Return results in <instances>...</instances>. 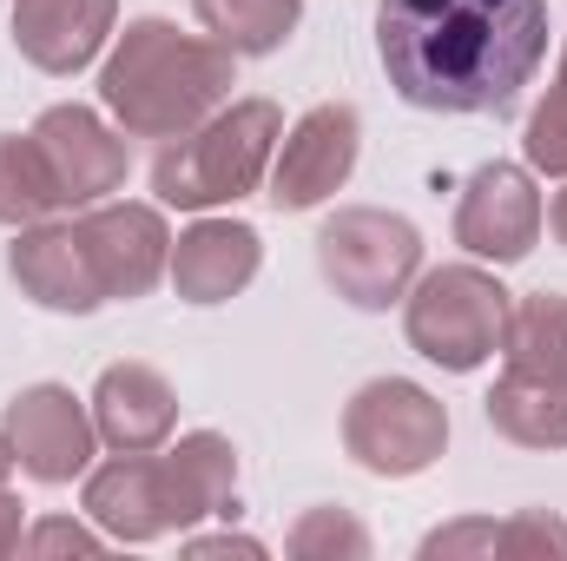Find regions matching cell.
Instances as JSON below:
<instances>
[{
  "label": "cell",
  "mask_w": 567,
  "mask_h": 561,
  "mask_svg": "<svg viewBox=\"0 0 567 561\" xmlns=\"http://www.w3.org/2000/svg\"><path fill=\"white\" fill-rule=\"evenodd\" d=\"M0 429H7V442H13V462H20L33 482H47V489L86 476L93 456H100L93 404H80L66 384H27V390L7 404Z\"/></svg>",
  "instance_id": "obj_10"
},
{
  "label": "cell",
  "mask_w": 567,
  "mask_h": 561,
  "mask_svg": "<svg viewBox=\"0 0 567 561\" xmlns=\"http://www.w3.org/2000/svg\"><path fill=\"white\" fill-rule=\"evenodd\" d=\"M33 140L47 152V165H53V185H60V205H66V212H86V205L113 198V192L126 185V172H133L126 133L106 126V120H100L93 106H80V100L47 106V113L33 120Z\"/></svg>",
  "instance_id": "obj_11"
},
{
  "label": "cell",
  "mask_w": 567,
  "mask_h": 561,
  "mask_svg": "<svg viewBox=\"0 0 567 561\" xmlns=\"http://www.w3.org/2000/svg\"><path fill=\"white\" fill-rule=\"evenodd\" d=\"M423 561H495L502 555V522H482V516H468V522H449V529H429Z\"/></svg>",
  "instance_id": "obj_24"
},
{
  "label": "cell",
  "mask_w": 567,
  "mask_h": 561,
  "mask_svg": "<svg viewBox=\"0 0 567 561\" xmlns=\"http://www.w3.org/2000/svg\"><path fill=\"white\" fill-rule=\"evenodd\" d=\"M20 542H27V502L0 489V555H20Z\"/></svg>",
  "instance_id": "obj_28"
},
{
  "label": "cell",
  "mask_w": 567,
  "mask_h": 561,
  "mask_svg": "<svg viewBox=\"0 0 567 561\" xmlns=\"http://www.w3.org/2000/svg\"><path fill=\"white\" fill-rule=\"evenodd\" d=\"M317 272L357 310H390L423 278V232L383 205H343L317 232Z\"/></svg>",
  "instance_id": "obj_5"
},
{
  "label": "cell",
  "mask_w": 567,
  "mask_h": 561,
  "mask_svg": "<svg viewBox=\"0 0 567 561\" xmlns=\"http://www.w3.org/2000/svg\"><path fill=\"white\" fill-rule=\"evenodd\" d=\"M522 152H528V172H548V178H567V47L555 60V80L542 93V106L528 113V133H522Z\"/></svg>",
  "instance_id": "obj_23"
},
{
  "label": "cell",
  "mask_w": 567,
  "mask_h": 561,
  "mask_svg": "<svg viewBox=\"0 0 567 561\" xmlns=\"http://www.w3.org/2000/svg\"><path fill=\"white\" fill-rule=\"evenodd\" d=\"M80 509H86L93 529H106V542L145 549V542L172 536V496H165L158 449H133V456L113 449V462L86 469L80 476Z\"/></svg>",
  "instance_id": "obj_13"
},
{
  "label": "cell",
  "mask_w": 567,
  "mask_h": 561,
  "mask_svg": "<svg viewBox=\"0 0 567 561\" xmlns=\"http://www.w3.org/2000/svg\"><path fill=\"white\" fill-rule=\"evenodd\" d=\"M185 555H265V542L258 536H231V529H218V536H185Z\"/></svg>",
  "instance_id": "obj_27"
},
{
  "label": "cell",
  "mask_w": 567,
  "mask_h": 561,
  "mask_svg": "<svg viewBox=\"0 0 567 561\" xmlns=\"http://www.w3.org/2000/svg\"><path fill=\"white\" fill-rule=\"evenodd\" d=\"M7 476H13V442H7V429H0V489H7Z\"/></svg>",
  "instance_id": "obj_30"
},
{
  "label": "cell",
  "mask_w": 567,
  "mask_h": 561,
  "mask_svg": "<svg viewBox=\"0 0 567 561\" xmlns=\"http://www.w3.org/2000/svg\"><path fill=\"white\" fill-rule=\"evenodd\" d=\"M238 86V53L212 33H178L172 20L140 13L113 33L100 67V106L126 140H178L205 126Z\"/></svg>",
  "instance_id": "obj_2"
},
{
  "label": "cell",
  "mask_w": 567,
  "mask_h": 561,
  "mask_svg": "<svg viewBox=\"0 0 567 561\" xmlns=\"http://www.w3.org/2000/svg\"><path fill=\"white\" fill-rule=\"evenodd\" d=\"M502 370L528 384H567V297L561 290H528L508 310L502 337Z\"/></svg>",
  "instance_id": "obj_18"
},
{
  "label": "cell",
  "mask_w": 567,
  "mask_h": 561,
  "mask_svg": "<svg viewBox=\"0 0 567 561\" xmlns=\"http://www.w3.org/2000/svg\"><path fill=\"white\" fill-rule=\"evenodd\" d=\"M86 404H93L100 442L120 449V456H133V449H165L172 429H178V397H172V384H165L152 364H133V357H126V364H106Z\"/></svg>",
  "instance_id": "obj_16"
},
{
  "label": "cell",
  "mask_w": 567,
  "mask_h": 561,
  "mask_svg": "<svg viewBox=\"0 0 567 561\" xmlns=\"http://www.w3.org/2000/svg\"><path fill=\"white\" fill-rule=\"evenodd\" d=\"M377 60L416 113H508L548 60V0H383Z\"/></svg>",
  "instance_id": "obj_1"
},
{
  "label": "cell",
  "mask_w": 567,
  "mask_h": 561,
  "mask_svg": "<svg viewBox=\"0 0 567 561\" xmlns=\"http://www.w3.org/2000/svg\"><path fill=\"white\" fill-rule=\"evenodd\" d=\"M482 417L515 449H567V384H528L502 370L482 397Z\"/></svg>",
  "instance_id": "obj_19"
},
{
  "label": "cell",
  "mask_w": 567,
  "mask_h": 561,
  "mask_svg": "<svg viewBox=\"0 0 567 561\" xmlns=\"http://www.w3.org/2000/svg\"><path fill=\"white\" fill-rule=\"evenodd\" d=\"M502 555L508 561H542V555H567V522H555L548 509H522L502 522Z\"/></svg>",
  "instance_id": "obj_25"
},
{
  "label": "cell",
  "mask_w": 567,
  "mask_h": 561,
  "mask_svg": "<svg viewBox=\"0 0 567 561\" xmlns=\"http://www.w3.org/2000/svg\"><path fill=\"white\" fill-rule=\"evenodd\" d=\"M548 225V205H542V185L528 165H508V159H488L468 172L462 198H455V245L482 265H522L535 252Z\"/></svg>",
  "instance_id": "obj_8"
},
{
  "label": "cell",
  "mask_w": 567,
  "mask_h": 561,
  "mask_svg": "<svg viewBox=\"0 0 567 561\" xmlns=\"http://www.w3.org/2000/svg\"><path fill=\"white\" fill-rule=\"evenodd\" d=\"M297 561H370V529L350 509H303L284 536Z\"/></svg>",
  "instance_id": "obj_22"
},
{
  "label": "cell",
  "mask_w": 567,
  "mask_h": 561,
  "mask_svg": "<svg viewBox=\"0 0 567 561\" xmlns=\"http://www.w3.org/2000/svg\"><path fill=\"white\" fill-rule=\"evenodd\" d=\"M284 140V106L251 93V100H225L205 126L178 133L158 145L152 159V198L172 212H218L251 198L271 178V159Z\"/></svg>",
  "instance_id": "obj_3"
},
{
  "label": "cell",
  "mask_w": 567,
  "mask_h": 561,
  "mask_svg": "<svg viewBox=\"0 0 567 561\" xmlns=\"http://www.w3.org/2000/svg\"><path fill=\"white\" fill-rule=\"evenodd\" d=\"M192 13L238 60H265V53H278L284 40L297 33L303 0H192Z\"/></svg>",
  "instance_id": "obj_20"
},
{
  "label": "cell",
  "mask_w": 567,
  "mask_h": 561,
  "mask_svg": "<svg viewBox=\"0 0 567 561\" xmlns=\"http://www.w3.org/2000/svg\"><path fill=\"white\" fill-rule=\"evenodd\" d=\"M20 549H27V555H100V549H106V529L73 522V516H40Z\"/></svg>",
  "instance_id": "obj_26"
},
{
  "label": "cell",
  "mask_w": 567,
  "mask_h": 561,
  "mask_svg": "<svg viewBox=\"0 0 567 561\" xmlns=\"http://www.w3.org/2000/svg\"><path fill=\"white\" fill-rule=\"evenodd\" d=\"M343 449L357 469L383 476V482H410L442 462L449 449V410L442 397L410 384V377H370L350 404H343Z\"/></svg>",
  "instance_id": "obj_6"
},
{
  "label": "cell",
  "mask_w": 567,
  "mask_h": 561,
  "mask_svg": "<svg viewBox=\"0 0 567 561\" xmlns=\"http://www.w3.org/2000/svg\"><path fill=\"white\" fill-rule=\"evenodd\" d=\"M0 7H13V0H0Z\"/></svg>",
  "instance_id": "obj_31"
},
{
  "label": "cell",
  "mask_w": 567,
  "mask_h": 561,
  "mask_svg": "<svg viewBox=\"0 0 567 561\" xmlns=\"http://www.w3.org/2000/svg\"><path fill=\"white\" fill-rule=\"evenodd\" d=\"M66 212L60 205V185H53V165L33 133H0V225L20 232V225H40Z\"/></svg>",
  "instance_id": "obj_21"
},
{
  "label": "cell",
  "mask_w": 567,
  "mask_h": 561,
  "mask_svg": "<svg viewBox=\"0 0 567 561\" xmlns=\"http://www.w3.org/2000/svg\"><path fill=\"white\" fill-rule=\"evenodd\" d=\"M80 238H86V258H93V278L106 290V304H133L152 284L172 272V225H165V205H145V198H100L86 212H73Z\"/></svg>",
  "instance_id": "obj_9"
},
{
  "label": "cell",
  "mask_w": 567,
  "mask_h": 561,
  "mask_svg": "<svg viewBox=\"0 0 567 561\" xmlns=\"http://www.w3.org/2000/svg\"><path fill=\"white\" fill-rule=\"evenodd\" d=\"M7 272L20 284V297H33L40 310H60V317H86L106 304V290L93 278V258H86V238L73 218H40V225H20L13 245H7Z\"/></svg>",
  "instance_id": "obj_12"
},
{
  "label": "cell",
  "mask_w": 567,
  "mask_h": 561,
  "mask_svg": "<svg viewBox=\"0 0 567 561\" xmlns=\"http://www.w3.org/2000/svg\"><path fill=\"white\" fill-rule=\"evenodd\" d=\"M548 232H555V245L567 252V178H561V192L548 198Z\"/></svg>",
  "instance_id": "obj_29"
},
{
  "label": "cell",
  "mask_w": 567,
  "mask_h": 561,
  "mask_svg": "<svg viewBox=\"0 0 567 561\" xmlns=\"http://www.w3.org/2000/svg\"><path fill=\"white\" fill-rule=\"evenodd\" d=\"M165 469V496H172V529H198L205 516H231L238 509V449L218 429H185L178 442L158 449Z\"/></svg>",
  "instance_id": "obj_17"
},
{
  "label": "cell",
  "mask_w": 567,
  "mask_h": 561,
  "mask_svg": "<svg viewBox=\"0 0 567 561\" xmlns=\"http://www.w3.org/2000/svg\"><path fill=\"white\" fill-rule=\"evenodd\" d=\"M120 33V0H13V47L27 67L73 80Z\"/></svg>",
  "instance_id": "obj_14"
},
{
  "label": "cell",
  "mask_w": 567,
  "mask_h": 561,
  "mask_svg": "<svg viewBox=\"0 0 567 561\" xmlns=\"http://www.w3.org/2000/svg\"><path fill=\"white\" fill-rule=\"evenodd\" d=\"M258 265H265L258 225L198 212V218L172 238V272H165V278H172V290H178L185 304H231L245 284L258 278Z\"/></svg>",
  "instance_id": "obj_15"
},
{
  "label": "cell",
  "mask_w": 567,
  "mask_h": 561,
  "mask_svg": "<svg viewBox=\"0 0 567 561\" xmlns=\"http://www.w3.org/2000/svg\"><path fill=\"white\" fill-rule=\"evenodd\" d=\"M357 152H363V113L350 100H323L310 106L297 126H284L278 159H271V205L278 212H317L323 198H337L357 172Z\"/></svg>",
  "instance_id": "obj_7"
},
{
  "label": "cell",
  "mask_w": 567,
  "mask_h": 561,
  "mask_svg": "<svg viewBox=\"0 0 567 561\" xmlns=\"http://www.w3.org/2000/svg\"><path fill=\"white\" fill-rule=\"evenodd\" d=\"M508 310H515V290H502L495 272H482V265H435L403 297V337H410V350L423 364L449 370V377H468L488 357H502Z\"/></svg>",
  "instance_id": "obj_4"
}]
</instances>
